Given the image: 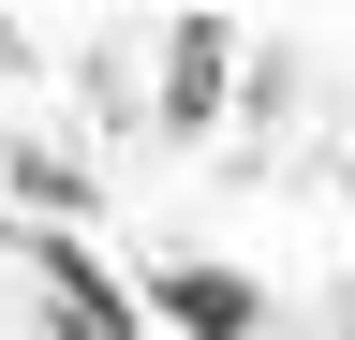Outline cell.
I'll return each instance as SVG.
<instances>
[{
  "label": "cell",
  "instance_id": "6da1fadb",
  "mask_svg": "<svg viewBox=\"0 0 355 340\" xmlns=\"http://www.w3.org/2000/svg\"><path fill=\"white\" fill-rule=\"evenodd\" d=\"M133 325H178V340H266V281L222 267V251H163L133 281Z\"/></svg>",
  "mask_w": 355,
  "mask_h": 340
},
{
  "label": "cell",
  "instance_id": "277c9868",
  "mask_svg": "<svg viewBox=\"0 0 355 340\" xmlns=\"http://www.w3.org/2000/svg\"><path fill=\"white\" fill-rule=\"evenodd\" d=\"M0 178H15V207H60V237H74V163H44V148H15Z\"/></svg>",
  "mask_w": 355,
  "mask_h": 340
},
{
  "label": "cell",
  "instance_id": "5b68a950",
  "mask_svg": "<svg viewBox=\"0 0 355 340\" xmlns=\"http://www.w3.org/2000/svg\"><path fill=\"white\" fill-rule=\"evenodd\" d=\"M0 251H15V207H0Z\"/></svg>",
  "mask_w": 355,
  "mask_h": 340
},
{
  "label": "cell",
  "instance_id": "7a4b0ae2",
  "mask_svg": "<svg viewBox=\"0 0 355 340\" xmlns=\"http://www.w3.org/2000/svg\"><path fill=\"white\" fill-rule=\"evenodd\" d=\"M15 251L44 267V325H60V340H148V325H133V281L89 237H15Z\"/></svg>",
  "mask_w": 355,
  "mask_h": 340
},
{
  "label": "cell",
  "instance_id": "3957f363",
  "mask_svg": "<svg viewBox=\"0 0 355 340\" xmlns=\"http://www.w3.org/2000/svg\"><path fill=\"white\" fill-rule=\"evenodd\" d=\"M222 74H237V15H178L163 30V134H207V118H222Z\"/></svg>",
  "mask_w": 355,
  "mask_h": 340
}]
</instances>
